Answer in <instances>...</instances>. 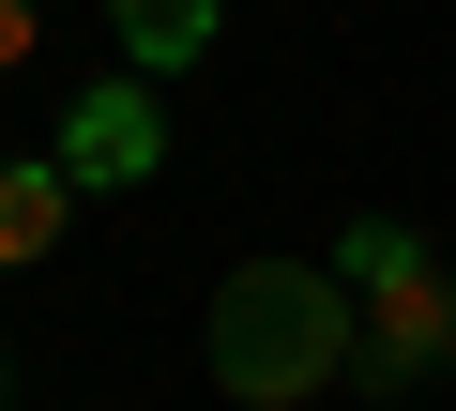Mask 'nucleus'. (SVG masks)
Returning <instances> with one entry per match:
<instances>
[{
  "instance_id": "5",
  "label": "nucleus",
  "mask_w": 456,
  "mask_h": 411,
  "mask_svg": "<svg viewBox=\"0 0 456 411\" xmlns=\"http://www.w3.org/2000/svg\"><path fill=\"white\" fill-rule=\"evenodd\" d=\"M213 16H228V0H107V31H122V77H183V62L213 46Z\"/></svg>"
},
{
  "instance_id": "4",
  "label": "nucleus",
  "mask_w": 456,
  "mask_h": 411,
  "mask_svg": "<svg viewBox=\"0 0 456 411\" xmlns=\"http://www.w3.org/2000/svg\"><path fill=\"white\" fill-rule=\"evenodd\" d=\"M61 214H77V168L61 152H0V275H31L61 244Z\"/></svg>"
},
{
  "instance_id": "6",
  "label": "nucleus",
  "mask_w": 456,
  "mask_h": 411,
  "mask_svg": "<svg viewBox=\"0 0 456 411\" xmlns=\"http://www.w3.org/2000/svg\"><path fill=\"white\" fill-rule=\"evenodd\" d=\"M31 31H46V0H0V77L31 62Z\"/></svg>"
},
{
  "instance_id": "1",
  "label": "nucleus",
  "mask_w": 456,
  "mask_h": 411,
  "mask_svg": "<svg viewBox=\"0 0 456 411\" xmlns=\"http://www.w3.org/2000/svg\"><path fill=\"white\" fill-rule=\"evenodd\" d=\"M350 350H365V305H350L335 259H244L213 290V381L244 411H289V396L350 381Z\"/></svg>"
},
{
  "instance_id": "2",
  "label": "nucleus",
  "mask_w": 456,
  "mask_h": 411,
  "mask_svg": "<svg viewBox=\"0 0 456 411\" xmlns=\"http://www.w3.org/2000/svg\"><path fill=\"white\" fill-rule=\"evenodd\" d=\"M350 305H365V350H350V381H365V396H411V381H441V366H456V275H441L426 244H411L395 275H365Z\"/></svg>"
},
{
  "instance_id": "3",
  "label": "nucleus",
  "mask_w": 456,
  "mask_h": 411,
  "mask_svg": "<svg viewBox=\"0 0 456 411\" xmlns=\"http://www.w3.org/2000/svg\"><path fill=\"white\" fill-rule=\"evenodd\" d=\"M77 183H152L167 168V122H152V77H92L77 107H61V137H46Z\"/></svg>"
}]
</instances>
